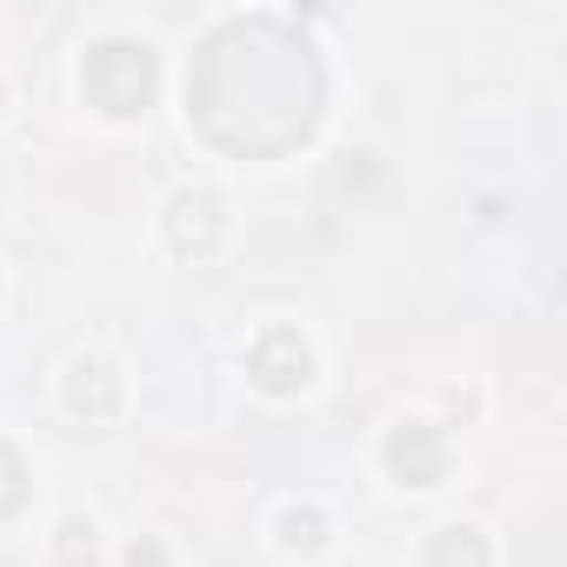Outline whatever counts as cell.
I'll list each match as a JSON object with an SVG mask.
<instances>
[{"mask_svg": "<svg viewBox=\"0 0 567 567\" xmlns=\"http://www.w3.org/2000/svg\"><path fill=\"white\" fill-rule=\"evenodd\" d=\"M247 101H260L254 107L260 154H280V147L308 141V127L321 114V74H315L308 41H288L274 21H234V28H220L200 48L194 74H187V114L200 121L207 141L240 147Z\"/></svg>", "mask_w": 567, "mask_h": 567, "instance_id": "cell-1", "label": "cell"}, {"mask_svg": "<svg viewBox=\"0 0 567 567\" xmlns=\"http://www.w3.org/2000/svg\"><path fill=\"white\" fill-rule=\"evenodd\" d=\"M81 87H87V101H94L101 114H114V121L141 114V107L154 101V48H147V41H101V48L87 54V68H81Z\"/></svg>", "mask_w": 567, "mask_h": 567, "instance_id": "cell-2", "label": "cell"}, {"mask_svg": "<svg viewBox=\"0 0 567 567\" xmlns=\"http://www.w3.org/2000/svg\"><path fill=\"white\" fill-rule=\"evenodd\" d=\"M388 474H394L401 487H434V481L447 474V441H441V427L401 421V427L388 434Z\"/></svg>", "mask_w": 567, "mask_h": 567, "instance_id": "cell-3", "label": "cell"}, {"mask_svg": "<svg viewBox=\"0 0 567 567\" xmlns=\"http://www.w3.org/2000/svg\"><path fill=\"white\" fill-rule=\"evenodd\" d=\"M308 368H315V354H308V341H301L295 328H274V334L254 348V381H260L267 394H295V388H308Z\"/></svg>", "mask_w": 567, "mask_h": 567, "instance_id": "cell-4", "label": "cell"}, {"mask_svg": "<svg viewBox=\"0 0 567 567\" xmlns=\"http://www.w3.org/2000/svg\"><path fill=\"white\" fill-rule=\"evenodd\" d=\"M167 234H174L181 254H214V240H220V200L214 194H181L174 214H167Z\"/></svg>", "mask_w": 567, "mask_h": 567, "instance_id": "cell-5", "label": "cell"}, {"mask_svg": "<svg viewBox=\"0 0 567 567\" xmlns=\"http://www.w3.org/2000/svg\"><path fill=\"white\" fill-rule=\"evenodd\" d=\"M68 408L87 414V421H107V414L121 408V381H114V368H107V361H81L74 381H68Z\"/></svg>", "mask_w": 567, "mask_h": 567, "instance_id": "cell-6", "label": "cell"}, {"mask_svg": "<svg viewBox=\"0 0 567 567\" xmlns=\"http://www.w3.org/2000/svg\"><path fill=\"white\" fill-rule=\"evenodd\" d=\"M487 560H494V554H487L481 527L447 520V527H434V540H427V560H421V567H487Z\"/></svg>", "mask_w": 567, "mask_h": 567, "instance_id": "cell-7", "label": "cell"}, {"mask_svg": "<svg viewBox=\"0 0 567 567\" xmlns=\"http://www.w3.org/2000/svg\"><path fill=\"white\" fill-rule=\"evenodd\" d=\"M21 501H28V467H21V454L8 441H0V520H8Z\"/></svg>", "mask_w": 567, "mask_h": 567, "instance_id": "cell-8", "label": "cell"}, {"mask_svg": "<svg viewBox=\"0 0 567 567\" xmlns=\"http://www.w3.org/2000/svg\"><path fill=\"white\" fill-rule=\"evenodd\" d=\"M280 527H288V547H321V540H328V520H321V507H295L288 520H280Z\"/></svg>", "mask_w": 567, "mask_h": 567, "instance_id": "cell-9", "label": "cell"}, {"mask_svg": "<svg viewBox=\"0 0 567 567\" xmlns=\"http://www.w3.org/2000/svg\"><path fill=\"white\" fill-rule=\"evenodd\" d=\"M61 534H68V540H61V554H68V567H87V560H94V527H87V520H68Z\"/></svg>", "mask_w": 567, "mask_h": 567, "instance_id": "cell-10", "label": "cell"}, {"mask_svg": "<svg viewBox=\"0 0 567 567\" xmlns=\"http://www.w3.org/2000/svg\"><path fill=\"white\" fill-rule=\"evenodd\" d=\"M127 567H161V547H134V554H127Z\"/></svg>", "mask_w": 567, "mask_h": 567, "instance_id": "cell-11", "label": "cell"}]
</instances>
